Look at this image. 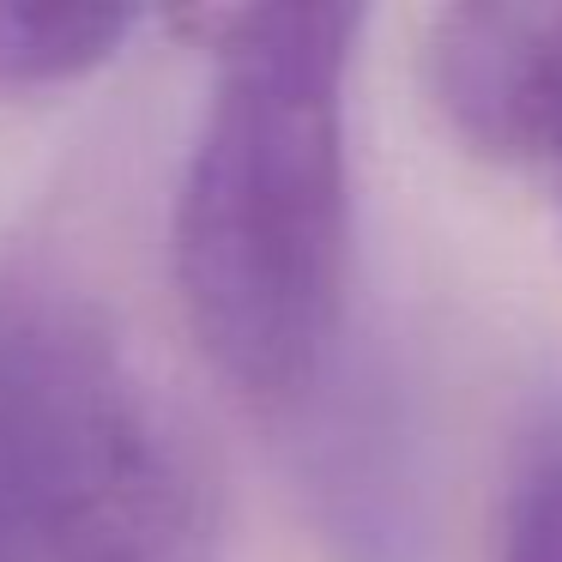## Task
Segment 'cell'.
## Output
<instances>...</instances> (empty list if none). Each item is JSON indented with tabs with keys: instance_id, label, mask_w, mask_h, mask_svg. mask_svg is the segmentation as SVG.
Listing matches in <instances>:
<instances>
[{
	"instance_id": "cell-1",
	"label": "cell",
	"mask_w": 562,
	"mask_h": 562,
	"mask_svg": "<svg viewBox=\"0 0 562 562\" xmlns=\"http://www.w3.org/2000/svg\"><path fill=\"white\" fill-rule=\"evenodd\" d=\"M212 103L176 188V296L255 412L296 417L351 327V67L363 7H212Z\"/></svg>"
},
{
	"instance_id": "cell-2",
	"label": "cell",
	"mask_w": 562,
	"mask_h": 562,
	"mask_svg": "<svg viewBox=\"0 0 562 562\" xmlns=\"http://www.w3.org/2000/svg\"><path fill=\"white\" fill-rule=\"evenodd\" d=\"M0 496L25 562H218L224 472L206 429L55 272L0 284Z\"/></svg>"
},
{
	"instance_id": "cell-3",
	"label": "cell",
	"mask_w": 562,
	"mask_h": 562,
	"mask_svg": "<svg viewBox=\"0 0 562 562\" xmlns=\"http://www.w3.org/2000/svg\"><path fill=\"white\" fill-rule=\"evenodd\" d=\"M441 127L496 170L562 158V0H453L417 43Z\"/></svg>"
},
{
	"instance_id": "cell-4",
	"label": "cell",
	"mask_w": 562,
	"mask_h": 562,
	"mask_svg": "<svg viewBox=\"0 0 562 562\" xmlns=\"http://www.w3.org/2000/svg\"><path fill=\"white\" fill-rule=\"evenodd\" d=\"M303 429V484L345 562H417L424 514H417L412 436L387 381L369 369H339L327 387L291 417Z\"/></svg>"
},
{
	"instance_id": "cell-5",
	"label": "cell",
	"mask_w": 562,
	"mask_h": 562,
	"mask_svg": "<svg viewBox=\"0 0 562 562\" xmlns=\"http://www.w3.org/2000/svg\"><path fill=\"white\" fill-rule=\"evenodd\" d=\"M139 31L110 0H0V98H37L91 79Z\"/></svg>"
},
{
	"instance_id": "cell-6",
	"label": "cell",
	"mask_w": 562,
	"mask_h": 562,
	"mask_svg": "<svg viewBox=\"0 0 562 562\" xmlns=\"http://www.w3.org/2000/svg\"><path fill=\"white\" fill-rule=\"evenodd\" d=\"M496 562H562V405H544L514 448Z\"/></svg>"
},
{
	"instance_id": "cell-7",
	"label": "cell",
	"mask_w": 562,
	"mask_h": 562,
	"mask_svg": "<svg viewBox=\"0 0 562 562\" xmlns=\"http://www.w3.org/2000/svg\"><path fill=\"white\" fill-rule=\"evenodd\" d=\"M0 562H25L19 532H13V514H7V496H0Z\"/></svg>"
},
{
	"instance_id": "cell-8",
	"label": "cell",
	"mask_w": 562,
	"mask_h": 562,
	"mask_svg": "<svg viewBox=\"0 0 562 562\" xmlns=\"http://www.w3.org/2000/svg\"><path fill=\"white\" fill-rule=\"evenodd\" d=\"M550 176H557V212H562V158H557V170H550Z\"/></svg>"
}]
</instances>
